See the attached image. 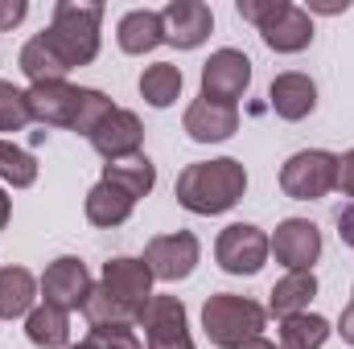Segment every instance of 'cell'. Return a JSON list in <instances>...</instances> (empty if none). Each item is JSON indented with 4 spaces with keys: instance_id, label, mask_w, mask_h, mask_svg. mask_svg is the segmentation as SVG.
<instances>
[{
    "instance_id": "obj_1",
    "label": "cell",
    "mask_w": 354,
    "mask_h": 349,
    "mask_svg": "<svg viewBox=\"0 0 354 349\" xmlns=\"http://www.w3.org/2000/svg\"><path fill=\"white\" fill-rule=\"evenodd\" d=\"M248 189V173L239 161L231 157H218V161H198L189 165L185 173L177 177V201L189 210V214H227L231 206H239Z\"/></svg>"
},
{
    "instance_id": "obj_2",
    "label": "cell",
    "mask_w": 354,
    "mask_h": 349,
    "mask_svg": "<svg viewBox=\"0 0 354 349\" xmlns=\"http://www.w3.org/2000/svg\"><path fill=\"white\" fill-rule=\"evenodd\" d=\"M99 25H103V4H79V0H62L54 8V25L41 33L46 46L62 58L66 70L87 66L99 54Z\"/></svg>"
},
{
    "instance_id": "obj_3",
    "label": "cell",
    "mask_w": 354,
    "mask_h": 349,
    "mask_svg": "<svg viewBox=\"0 0 354 349\" xmlns=\"http://www.w3.org/2000/svg\"><path fill=\"white\" fill-rule=\"evenodd\" d=\"M268 312L248 300V296H231V292H218L202 304V329L210 337V346L218 349H243L248 341H256L264 333Z\"/></svg>"
},
{
    "instance_id": "obj_4",
    "label": "cell",
    "mask_w": 354,
    "mask_h": 349,
    "mask_svg": "<svg viewBox=\"0 0 354 349\" xmlns=\"http://www.w3.org/2000/svg\"><path fill=\"white\" fill-rule=\"evenodd\" d=\"M280 189L292 201H317L330 189H338V157L322 152V148H305L292 152L280 169Z\"/></svg>"
},
{
    "instance_id": "obj_5",
    "label": "cell",
    "mask_w": 354,
    "mask_h": 349,
    "mask_svg": "<svg viewBox=\"0 0 354 349\" xmlns=\"http://www.w3.org/2000/svg\"><path fill=\"white\" fill-rule=\"evenodd\" d=\"M132 321H140V312H145V304L153 300V271L145 267V259H128V255H120V259L103 263V283H99Z\"/></svg>"
},
{
    "instance_id": "obj_6",
    "label": "cell",
    "mask_w": 354,
    "mask_h": 349,
    "mask_svg": "<svg viewBox=\"0 0 354 349\" xmlns=\"http://www.w3.org/2000/svg\"><path fill=\"white\" fill-rule=\"evenodd\" d=\"M268 251H272L268 235L260 226H252V222L227 226L218 235V243H214V259L223 263V271H231V275H256L268 263Z\"/></svg>"
},
{
    "instance_id": "obj_7",
    "label": "cell",
    "mask_w": 354,
    "mask_h": 349,
    "mask_svg": "<svg viewBox=\"0 0 354 349\" xmlns=\"http://www.w3.org/2000/svg\"><path fill=\"white\" fill-rule=\"evenodd\" d=\"M248 87H252V62L239 50H218L202 66V99H210V103L235 107V99H243Z\"/></svg>"
},
{
    "instance_id": "obj_8",
    "label": "cell",
    "mask_w": 354,
    "mask_h": 349,
    "mask_svg": "<svg viewBox=\"0 0 354 349\" xmlns=\"http://www.w3.org/2000/svg\"><path fill=\"white\" fill-rule=\"evenodd\" d=\"M145 341L149 349H194L189 325H185V304L177 296H153L140 312Z\"/></svg>"
},
{
    "instance_id": "obj_9",
    "label": "cell",
    "mask_w": 354,
    "mask_h": 349,
    "mask_svg": "<svg viewBox=\"0 0 354 349\" xmlns=\"http://www.w3.org/2000/svg\"><path fill=\"white\" fill-rule=\"evenodd\" d=\"M41 292H46V304H54L62 312H79L87 304V296L95 292L87 263L75 259V255L54 259L46 267V275H41Z\"/></svg>"
},
{
    "instance_id": "obj_10",
    "label": "cell",
    "mask_w": 354,
    "mask_h": 349,
    "mask_svg": "<svg viewBox=\"0 0 354 349\" xmlns=\"http://www.w3.org/2000/svg\"><path fill=\"white\" fill-rule=\"evenodd\" d=\"M198 239L189 230H177V235H161L145 247V267L153 271V279H165V283H177L185 279L194 267H198Z\"/></svg>"
},
{
    "instance_id": "obj_11",
    "label": "cell",
    "mask_w": 354,
    "mask_h": 349,
    "mask_svg": "<svg viewBox=\"0 0 354 349\" xmlns=\"http://www.w3.org/2000/svg\"><path fill=\"white\" fill-rule=\"evenodd\" d=\"M79 99H83V87H71V83H37L25 90L29 119H37L46 128H75Z\"/></svg>"
},
{
    "instance_id": "obj_12",
    "label": "cell",
    "mask_w": 354,
    "mask_h": 349,
    "mask_svg": "<svg viewBox=\"0 0 354 349\" xmlns=\"http://www.w3.org/2000/svg\"><path fill=\"white\" fill-rule=\"evenodd\" d=\"M272 251L288 271H313V263L322 255V230L309 218H288V222L276 226Z\"/></svg>"
},
{
    "instance_id": "obj_13",
    "label": "cell",
    "mask_w": 354,
    "mask_h": 349,
    "mask_svg": "<svg viewBox=\"0 0 354 349\" xmlns=\"http://www.w3.org/2000/svg\"><path fill=\"white\" fill-rule=\"evenodd\" d=\"M87 140L95 144V152L111 165V161H124V157H136V152H140V144H145V128H140V119H136L132 111L115 107V111L91 132Z\"/></svg>"
},
{
    "instance_id": "obj_14",
    "label": "cell",
    "mask_w": 354,
    "mask_h": 349,
    "mask_svg": "<svg viewBox=\"0 0 354 349\" xmlns=\"http://www.w3.org/2000/svg\"><path fill=\"white\" fill-rule=\"evenodd\" d=\"M161 25H165V41L169 46H177V50H198L210 37L214 17H210V8L202 0H174V4H165Z\"/></svg>"
},
{
    "instance_id": "obj_15",
    "label": "cell",
    "mask_w": 354,
    "mask_h": 349,
    "mask_svg": "<svg viewBox=\"0 0 354 349\" xmlns=\"http://www.w3.org/2000/svg\"><path fill=\"white\" fill-rule=\"evenodd\" d=\"M185 132L189 140L198 144H218V140H231L239 132V111L227 107V103H210V99H194L185 107Z\"/></svg>"
},
{
    "instance_id": "obj_16",
    "label": "cell",
    "mask_w": 354,
    "mask_h": 349,
    "mask_svg": "<svg viewBox=\"0 0 354 349\" xmlns=\"http://www.w3.org/2000/svg\"><path fill=\"white\" fill-rule=\"evenodd\" d=\"M260 37L268 41V50H276V54H301L309 41H313V21H309V12L305 8H297V4H280V12L260 25Z\"/></svg>"
},
{
    "instance_id": "obj_17",
    "label": "cell",
    "mask_w": 354,
    "mask_h": 349,
    "mask_svg": "<svg viewBox=\"0 0 354 349\" xmlns=\"http://www.w3.org/2000/svg\"><path fill=\"white\" fill-rule=\"evenodd\" d=\"M268 99H272V111H276L280 119L297 123V119H305V115L317 107V87H313L309 74L288 70V74H276V79H272Z\"/></svg>"
},
{
    "instance_id": "obj_18",
    "label": "cell",
    "mask_w": 354,
    "mask_h": 349,
    "mask_svg": "<svg viewBox=\"0 0 354 349\" xmlns=\"http://www.w3.org/2000/svg\"><path fill=\"white\" fill-rule=\"evenodd\" d=\"M115 41H120L124 54H149V50H157V46L165 41L161 12H153V8H132V12L120 21Z\"/></svg>"
},
{
    "instance_id": "obj_19",
    "label": "cell",
    "mask_w": 354,
    "mask_h": 349,
    "mask_svg": "<svg viewBox=\"0 0 354 349\" xmlns=\"http://www.w3.org/2000/svg\"><path fill=\"white\" fill-rule=\"evenodd\" d=\"M132 206H136L132 193H124L111 181H99V185H91V193H87V222L111 230V226H120V222L132 218Z\"/></svg>"
},
{
    "instance_id": "obj_20",
    "label": "cell",
    "mask_w": 354,
    "mask_h": 349,
    "mask_svg": "<svg viewBox=\"0 0 354 349\" xmlns=\"http://www.w3.org/2000/svg\"><path fill=\"white\" fill-rule=\"evenodd\" d=\"M33 296H37V279L25 267H4L0 271V321L29 317L33 312Z\"/></svg>"
},
{
    "instance_id": "obj_21",
    "label": "cell",
    "mask_w": 354,
    "mask_h": 349,
    "mask_svg": "<svg viewBox=\"0 0 354 349\" xmlns=\"http://www.w3.org/2000/svg\"><path fill=\"white\" fill-rule=\"evenodd\" d=\"M317 296V275L313 271H288L276 288H272V312L284 321V317H297L309 308V300Z\"/></svg>"
},
{
    "instance_id": "obj_22",
    "label": "cell",
    "mask_w": 354,
    "mask_h": 349,
    "mask_svg": "<svg viewBox=\"0 0 354 349\" xmlns=\"http://www.w3.org/2000/svg\"><path fill=\"white\" fill-rule=\"evenodd\" d=\"M25 333L37 349H66V337H71V317L54 304H41L25 317Z\"/></svg>"
},
{
    "instance_id": "obj_23",
    "label": "cell",
    "mask_w": 354,
    "mask_h": 349,
    "mask_svg": "<svg viewBox=\"0 0 354 349\" xmlns=\"http://www.w3.org/2000/svg\"><path fill=\"white\" fill-rule=\"evenodd\" d=\"M103 181H111V185H120L124 193H132V197H149L153 193V185H157V169H153V161L149 157H124V161H111L107 169H103Z\"/></svg>"
},
{
    "instance_id": "obj_24",
    "label": "cell",
    "mask_w": 354,
    "mask_h": 349,
    "mask_svg": "<svg viewBox=\"0 0 354 349\" xmlns=\"http://www.w3.org/2000/svg\"><path fill=\"white\" fill-rule=\"evenodd\" d=\"M21 70H25V79H29L33 87H37V83H62V74H66L62 58L46 46L41 33L25 41V50H21Z\"/></svg>"
},
{
    "instance_id": "obj_25",
    "label": "cell",
    "mask_w": 354,
    "mask_h": 349,
    "mask_svg": "<svg viewBox=\"0 0 354 349\" xmlns=\"http://www.w3.org/2000/svg\"><path fill=\"white\" fill-rule=\"evenodd\" d=\"M330 337V321L313 312H297L280 321V346L284 349H322Z\"/></svg>"
},
{
    "instance_id": "obj_26",
    "label": "cell",
    "mask_w": 354,
    "mask_h": 349,
    "mask_svg": "<svg viewBox=\"0 0 354 349\" xmlns=\"http://www.w3.org/2000/svg\"><path fill=\"white\" fill-rule=\"evenodd\" d=\"M140 94H145L149 107H169V103H177V94H181V66H174V62L149 66L140 74Z\"/></svg>"
},
{
    "instance_id": "obj_27",
    "label": "cell",
    "mask_w": 354,
    "mask_h": 349,
    "mask_svg": "<svg viewBox=\"0 0 354 349\" xmlns=\"http://www.w3.org/2000/svg\"><path fill=\"white\" fill-rule=\"evenodd\" d=\"M0 177H4L12 189H29V185L37 181V161H33L25 148H17L12 140H0Z\"/></svg>"
},
{
    "instance_id": "obj_28",
    "label": "cell",
    "mask_w": 354,
    "mask_h": 349,
    "mask_svg": "<svg viewBox=\"0 0 354 349\" xmlns=\"http://www.w3.org/2000/svg\"><path fill=\"white\" fill-rule=\"evenodd\" d=\"M111 111H115V103H111L103 90H87V87H83L79 115H75V132H79V136H91V132H95V128H99Z\"/></svg>"
},
{
    "instance_id": "obj_29",
    "label": "cell",
    "mask_w": 354,
    "mask_h": 349,
    "mask_svg": "<svg viewBox=\"0 0 354 349\" xmlns=\"http://www.w3.org/2000/svg\"><path fill=\"white\" fill-rule=\"evenodd\" d=\"M83 312H87L91 329H107V325H132V317L103 292V288H95L87 296V304H83Z\"/></svg>"
},
{
    "instance_id": "obj_30",
    "label": "cell",
    "mask_w": 354,
    "mask_h": 349,
    "mask_svg": "<svg viewBox=\"0 0 354 349\" xmlns=\"http://www.w3.org/2000/svg\"><path fill=\"white\" fill-rule=\"evenodd\" d=\"M25 123H29L25 90H17L12 83H0V132H21Z\"/></svg>"
},
{
    "instance_id": "obj_31",
    "label": "cell",
    "mask_w": 354,
    "mask_h": 349,
    "mask_svg": "<svg viewBox=\"0 0 354 349\" xmlns=\"http://www.w3.org/2000/svg\"><path fill=\"white\" fill-rule=\"evenodd\" d=\"M91 341L99 349H145L136 341L132 325H107V329H91Z\"/></svg>"
},
{
    "instance_id": "obj_32",
    "label": "cell",
    "mask_w": 354,
    "mask_h": 349,
    "mask_svg": "<svg viewBox=\"0 0 354 349\" xmlns=\"http://www.w3.org/2000/svg\"><path fill=\"white\" fill-rule=\"evenodd\" d=\"M280 4H284V0H239L235 8H239L243 21H252V25H268V21L280 12Z\"/></svg>"
},
{
    "instance_id": "obj_33",
    "label": "cell",
    "mask_w": 354,
    "mask_h": 349,
    "mask_svg": "<svg viewBox=\"0 0 354 349\" xmlns=\"http://www.w3.org/2000/svg\"><path fill=\"white\" fill-rule=\"evenodd\" d=\"M25 12H29V4H25V0H0V29L21 25V21H25Z\"/></svg>"
},
{
    "instance_id": "obj_34",
    "label": "cell",
    "mask_w": 354,
    "mask_h": 349,
    "mask_svg": "<svg viewBox=\"0 0 354 349\" xmlns=\"http://www.w3.org/2000/svg\"><path fill=\"white\" fill-rule=\"evenodd\" d=\"M338 185H342L346 197H354V148L346 157H338Z\"/></svg>"
},
{
    "instance_id": "obj_35",
    "label": "cell",
    "mask_w": 354,
    "mask_h": 349,
    "mask_svg": "<svg viewBox=\"0 0 354 349\" xmlns=\"http://www.w3.org/2000/svg\"><path fill=\"white\" fill-rule=\"evenodd\" d=\"M338 235H342L346 247H354V206H346V210L338 214Z\"/></svg>"
},
{
    "instance_id": "obj_36",
    "label": "cell",
    "mask_w": 354,
    "mask_h": 349,
    "mask_svg": "<svg viewBox=\"0 0 354 349\" xmlns=\"http://www.w3.org/2000/svg\"><path fill=\"white\" fill-rule=\"evenodd\" d=\"M351 0H309V12H346Z\"/></svg>"
},
{
    "instance_id": "obj_37",
    "label": "cell",
    "mask_w": 354,
    "mask_h": 349,
    "mask_svg": "<svg viewBox=\"0 0 354 349\" xmlns=\"http://www.w3.org/2000/svg\"><path fill=\"white\" fill-rule=\"evenodd\" d=\"M338 333H342V341H351V346H354V300L346 304V312H342V325H338Z\"/></svg>"
},
{
    "instance_id": "obj_38",
    "label": "cell",
    "mask_w": 354,
    "mask_h": 349,
    "mask_svg": "<svg viewBox=\"0 0 354 349\" xmlns=\"http://www.w3.org/2000/svg\"><path fill=\"white\" fill-rule=\"evenodd\" d=\"M8 210H12V206H8V197H4V189H0V230H4V222H8Z\"/></svg>"
},
{
    "instance_id": "obj_39",
    "label": "cell",
    "mask_w": 354,
    "mask_h": 349,
    "mask_svg": "<svg viewBox=\"0 0 354 349\" xmlns=\"http://www.w3.org/2000/svg\"><path fill=\"white\" fill-rule=\"evenodd\" d=\"M243 349H276V346H272V341H264V337H256V341H248Z\"/></svg>"
},
{
    "instance_id": "obj_40",
    "label": "cell",
    "mask_w": 354,
    "mask_h": 349,
    "mask_svg": "<svg viewBox=\"0 0 354 349\" xmlns=\"http://www.w3.org/2000/svg\"><path fill=\"white\" fill-rule=\"evenodd\" d=\"M66 349H99V346H95V341L87 337V341H79V346H66Z\"/></svg>"
}]
</instances>
